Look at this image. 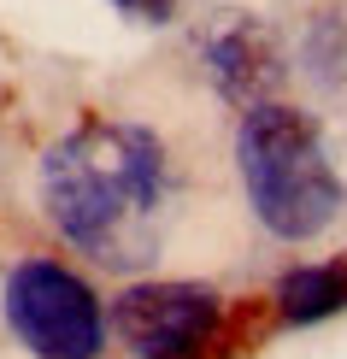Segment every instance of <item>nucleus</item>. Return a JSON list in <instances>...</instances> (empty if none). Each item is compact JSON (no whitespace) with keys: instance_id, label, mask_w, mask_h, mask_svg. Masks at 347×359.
<instances>
[{"instance_id":"39448f33","label":"nucleus","mask_w":347,"mask_h":359,"mask_svg":"<svg viewBox=\"0 0 347 359\" xmlns=\"http://www.w3.org/2000/svg\"><path fill=\"white\" fill-rule=\"evenodd\" d=\"M200 65H206V77H212V88L224 100H236L241 112L271 100V88H277V77H283L277 41H271V29L253 24V18H224L212 36H206Z\"/></svg>"},{"instance_id":"7ed1b4c3","label":"nucleus","mask_w":347,"mask_h":359,"mask_svg":"<svg viewBox=\"0 0 347 359\" xmlns=\"http://www.w3.org/2000/svg\"><path fill=\"white\" fill-rule=\"evenodd\" d=\"M6 324L36 359H100L107 306L59 259H24L6 277Z\"/></svg>"},{"instance_id":"423d86ee","label":"nucleus","mask_w":347,"mask_h":359,"mask_svg":"<svg viewBox=\"0 0 347 359\" xmlns=\"http://www.w3.org/2000/svg\"><path fill=\"white\" fill-rule=\"evenodd\" d=\"M277 312L283 324H300V330L347 312V265H294L277 283Z\"/></svg>"},{"instance_id":"f257e3e1","label":"nucleus","mask_w":347,"mask_h":359,"mask_svg":"<svg viewBox=\"0 0 347 359\" xmlns=\"http://www.w3.org/2000/svg\"><path fill=\"white\" fill-rule=\"evenodd\" d=\"M171 154L147 124L95 118L77 124L41 159V212L95 265L130 271L159 253Z\"/></svg>"},{"instance_id":"20e7f679","label":"nucleus","mask_w":347,"mask_h":359,"mask_svg":"<svg viewBox=\"0 0 347 359\" xmlns=\"http://www.w3.org/2000/svg\"><path fill=\"white\" fill-rule=\"evenodd\" d=\"M107 324L135 359H206L224 330V301L206 283H130Z\"/></svg>"},{"instance_id":"0eeeda50","label":"nucleus","mask_w":347,"mask_h":359,"mask_svg":"<svg viewBox=\"0 0 347 359\" xmlns=\"http://www.w3.org/2000/svg\"><path fill=\"white\" fill-rule=\"evenodd\" d=\"M130 18H147V24H165L171 18V0H118Z\"/></svg>"},{"instance_id":"f03ea898","label":"nucleus","mask_w":347,"mask_h":359,"mask_svg":"<svg viewBox=\"0 0 347 359\" xmlns=\"http://www.w3.org/2000/svg\"><path fill=\"white\" fill-rule=\"evenodd\" d=\"M236 171L259 230L277 242H312L341 218V171L318 124L277 95L241 112Z\"/></svg>"}]
</instances>
